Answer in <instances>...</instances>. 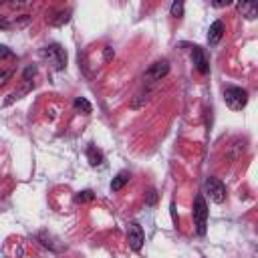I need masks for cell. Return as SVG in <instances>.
Masks as SVG:
<instances>
[{
    "label": "cell",
    "instance_id": "1",
    "mask_svg": "<svg viewBox=\"0 0 258 258\" xmlns=\"http://www.w3.org/2000/svg\"><path fill=\"white\" fill-rule=\"evenodd\" d=\"M224 103L232 111H242L248 105V91L242 87L228 85V87H224Z\"/></svg>",
    "mask_w": 258,
    "mask_h": 258
},
{
    "label": "cell",
    "instance_id": "2",
    "mask_svg": "<svg viewBox=\"0 0 258 258\" xmlns=\"http://www.w3.org/2000/svg\"><path fill=\"white\" fill-rule=\"evenodd\" d=\"M191 214H194V224H196L198 236H204L206 234V224H208V204H206V200H204L202 194H198L194 198V210H191Z\"/></svg>",
    "mask_w": 258,
    "mask_h": 258
},
{
    "label": "cell",
    "instance_id": "3",
    "mask_svg": "<svg viewBox=\"0 0 258 258\" xmlns=\"http://www.w3.org/2000/svg\"><path fill=\"white\" fill-rule=\"evenodd\" d=\"M40 54L56 69V71H62L64 67H67V52H64V48L60 46V44H48V46H44L42 50H40Z\"/></svg>",
    "mask_w": 258,
    "mask_h": 258
},
{
    "label": "cell",
    "instance_id": "4",
    "mask_svg": "<svg viewBox=\"0 0 258 258\" xmlns=\"http://www.w3.org/2000/svg\"><path fill=\"white\" fill-rule=\"evenodd\" d=\"M204 189H206V194L210 196L212 202H216V204H224L226 202V185L218 177H212V175L206 177Z\"/></svg>",
    "mask_w": 258,
    "mask_h": 258
},
{
    "label": "cell",
    "instance_id": "5",
    "mask_svg": "<svg viewBox=\"0 0 258 258\" xmlns=\"http://www.w3.org/2000/svg\"><path fill=\"white\" fill-rule=\"evenodd\" d=\"M143 240H145V234H143V228L137 224V222H131L129 228H127V242H129V248L139 252L141 246H143Z\"/></svg>",
    "mask_w": 258,
    "mask_h": 258
},
{
    "label": "cell",
    "instance_id": "6",
    "mask_svg": "<svg viewBox=\"0 0 258 258\" xmlns=\"http://www.w3.org/2000/svg\"><path fill=\"white\" fill-rule=\"evenodd\" d=\"M167 73H169V62H167V60H157V62H153V64L145 71L143 79H145V81H151V83H157V81H161Z\"/></svg>",
    "mask_w": 258,
    "mask_h": 258
},
{
    "label": "cell",
    "instance_id": "7",
    "mask_svg": "<svg viewBox=\"0 0 258 258\" xmlns=\"http://www.w3.org/2000/svg\"><path fill=\"white\" fill-rule=\"evenodd\" d=\"M191 62H194V67H196L202 75H206V73L210 71L208 58H206V54H204V50H202L200 46H194V48H191Z\"/></svg>",
    "mask_w": 258,
    "mask_h": 258
},
{
    "label": "cell",
    "instance_id": "8",
    "mask_svg": "<svg viewBox=\"0 0 258 258\" xmlns=\"http://www.w3.org/2000/svg\"><path fill=\"white\" fill-rule=\"evenodd\" d=\"M224 36V22L222 20H214L210 24V30H208V44L210 46H216Z\"/></svg>",
    "mask_w": 258,
    "mask_h": 258
},
{
    "label": "cell",
    "instance_id": "9",
    "mask_svg": "<svg viewBox=\"0 0 258 258\" xmlns=\"http://www.w3.org/2000/svg\"><path fill=\"white\" fill-rule=\"evenodd\" d=\"M129 171H119L115 177H113V181H111V189L113 191H119V189H123L127 183H129Z\"/></svg>",
    "mask_w": 258,
    "mask_h": 258
},
{
    "label": "cell",
    "instance_id": "10",
    "mask_svg": "<svg viewBox=\"0 0 258 258\" xmlns=\"http://www.w3.org/2000/svg\"><path fill=\"white\" fill-rule=\"evenodd\" d=\"M87 159H89L91 165H101V163H103V153H101V149H97L95 145H89V147H87Z\"/></svg>",
    "mask_w": 258,
    "mask_h": 258
},
{
    "label": "cell",
    "instance_id": "11",
    "mask_svg": "<svg viewBox=\"0 0 258 258\" xmlns=\"http://www.w3.org/2000/svg\"><path fill=\"white\" fill-rule=\"evenodd\" d=\"M238 8H240V12H244V16H246L248 20H254L256 14H258V8H256L254 2H240Z\"/></svg>",
    "mask_w": 258,
    "mask_h": 258
},
{
    "label": "cell",
    "instance_id": "12",
    "mask_svg": "<svg viewBox=\"0 0 258 258\" xmlns=\"http://www.w3.org/2000/svg\"><path fill=\"white\" fill-rule=\"evenodd\" d=\"M73 107L77 109V111H81L83 115H91V111H93V107H91V103L85 99V97H77L75 101H73Z\"/></svg>",
    "mask_w": 258,
    "mask_h": 258
},
{
    "label": "cell",
    "instance_id": "13",
    "mask_svg": "<svg viewBox=\"0 0 258 258\" xmlns=\"http://www.w3.org/2000/svg\"><path fill=\"white\" fill-rule=\"evenodd\" d=\"M169 12H171V16H175V18H179V16H183V2H181V0H175V2L171 4V8H169Z\"/></svg>",
    "mask_w": 258,
    "mask_h": 258
},
{
    "label": "cell",
    "instance_id": "14",
    "mask_svg": "<svg viewBox=\"0 0 258 258\" xmlns=\"http://www.w3.org/2000/svg\"><path fill=\"white\" fill-rule=\"evenodd\" d=\"M93 198H95V194L91 189H85V191H79L75 196V202H87V200H93Z\"/></svg>",
    "mask_w": 258,
    "mask_h": 258
},
{
    "label": "cell",
    "instance_id": "15",
    "mask_svg": "<svg viewBox=\"0 0 258 258\" xmlns=\"http://www.w3.org/2000/svg\"><path fill=\"white\" fill-rule=\"evenodd\" d=\"M14 75V71L12 69H4V71H0V87H4L8 81H10V77Z\"/></svg>",
    "mask_w": 258,
    "mask_h": 258
},
{
    "label": "cell",
    "instance_id": "16",
    "mask_svg": "<svg viewBox=\"0 0 258 258\" xmlns=\"http://www.w3.org/2000/svg\"><path fill=\"white\" fill-rule=\"evenodd\" d=\"M0 58H14V54H12V50L8 46L0 44Z\"/></svg>",
    "mask_w": 258,
    "mask_h": 258
},
{
    "label": "cell",
    "instance_id": "17",
    "mask_svg": "<svg viewBox=\"0 0 258 258\" xmlns=\"http://www.w3.org/2000/svg\"><path fill=\"white\" fill-rule=\"evenodd\" d=\"M62 22H69V12H60V14H58V18H56V20H52V24H54V26H60Z\"/></svg>",
    "mask_w": 258,
    "mask_h": 258
},
{
    "label": "cell",
    "instance_id": "18",
    "mask_svg": "<svg viewBox=\"0 0 258 258\" xmlns=\"http://www.w3.org/2000/svg\"><path fill=\"white\" fill-rule=\"evenodd\" d=\"M103 54H105V60H111L115 52H113V48H111V46H105V52H103Z\"/></svg>",
    "mask_w": 258,
    "mask_h": 258
},
{
    "label": "cell",
    "instance_id": "19",
    "mask_svg": "<svg viewBox=\"0 0 258 258\" xmlns=\"http://www.w3.org/2000/svg\"><path fill=\"white\" fill-rule=\"evenodd\" d=\"M169 208H171V218H173V222L177 224V214H175V204L171 202V206H169Z\"/></svg>",
    "mask_w": 258,
    "mask_h": 258
},
{
    "label": "cell",
    "instance_id": "20",
    "mask_svg": "<svg viewBox=\"0 0 258 258\" xmlns=\"http://www.w3.org/2000/svg\"><path fill=\"white\" fill-rule=\"evenodd\" d=\"M230 4V0H226V2H212V6H216V8H222V6H228Z\"/></svg>",
    "mask_w": 258,
    "mask_h": 258
},
{
    "label": "cell",
    "instance_id": "21",
    "mask_svg": "<svg viewBox=\"0 0 258 258\" xmlns=\"http://www.w3.org/2000/svg\"><path fill=\"white\" fill-rule=\"evenodd\" d=\"M153 202H155V191L151 189V191H149V204H153Z\"/></svg>",
    "mask_w": 258,
    "mask_h": 258
},
{
    "label": "cell",
    "instance_id": "22",
    "mask_svg": "<svg viewBox=\"0 0 258 258\" xmlns=\"http://www.w3.org/2000/svg\"><path fill=\"white\" fill-rule=\"evenodd\" d=\"M0 26H8V24H6V22H4V20H0Z\"/></svg>",
    "mask_w": 258,
    "mask_h": 258
}]
</instances>
